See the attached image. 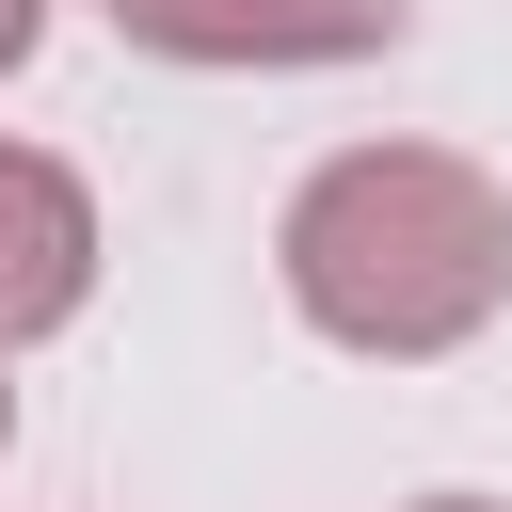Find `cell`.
Listing matches in <instances>:
<instances>
[{
  "instance_id": "obj_1",
  "label": "cell",
  "mask_w": 512,
  "mask_h": 512,
  "mask_svg": "<svg viewBox=\"0 0 512 512\" xmlns=\"http://www.w3.org/2000/svg\"><path fill=\"white\" fill-rule=\"evenodd\" d=\"M272 272L288 304L368 352V368H432L464 352L496 304H512V192L464 160V144H336L288 224H272Z\"/></svg>"
},
{
  "instance_id": "obj_2",
  "label": "cell",
  "mask_w": 512,
  "mask_h": 512,
  "mask_svg": "<svg viewBox=\"0 0 512 512\" xmlns=\"http://www.w3.org/2000/svg\"><path fill=\"white\" fill-rule=\"evenodd\" d=\"M144 64H368L416 32V0H96Z\"/></svg>"
},
{
  "instance_id": "obj_3",
  "label": "cell",
  "mask_w": 512,
  "mask_h": 512,
  "mask_svg": "<svg viewBox=\"0 0 512 512\" xmlns=\"http://www.w3.org/2000/svg\"><path fill=\"white\" fill-rule=\"evenodd\" d=\"M96 304V192L48 144H0V352L64 336Z\"/></svg>"
},
{
  "instance_id": "obj_4",
  "label": "cell",
  "mask_w": 512,
  "mask_h": 512,
  "mask_svg": "<svg viewBox=\"0 0 512 512\" xmlns=\"http://www.w3.org/2000/svg\"><path fill=\"white\" fill-rule=\"evenodd\" d=\"M32 48H48V0H0V80H16Z\"/></svg>"
},
{
  "instance_id": "obj_5",
  "label": "cell",
  "mask_w": 512,
  "mask_h": 512,
  "mask_svg": "<svg viewBox=\"0 0 512 512\" xmlns=\"http://www.w3.org/2000/svg\"><path fill=\"white\" fill-rule=\"evenodd\" d=\"M416 512H512V496H416Z\"/></svg>"
},
{
  "instance_id": "obj_6",
  "label": "cell",
  "mask_w": 512,
  "mask_h": 512,
  "mask_svg": "<svg viewBox=\"0 0 512 512\" xmlns=\"http://www.w3.org/2000/svg\"><path fill=\"white\" fill-rule=\"evenodd\" d=\"M0 448H16V384H0Z\"/></svg>"
}]
</instances>
